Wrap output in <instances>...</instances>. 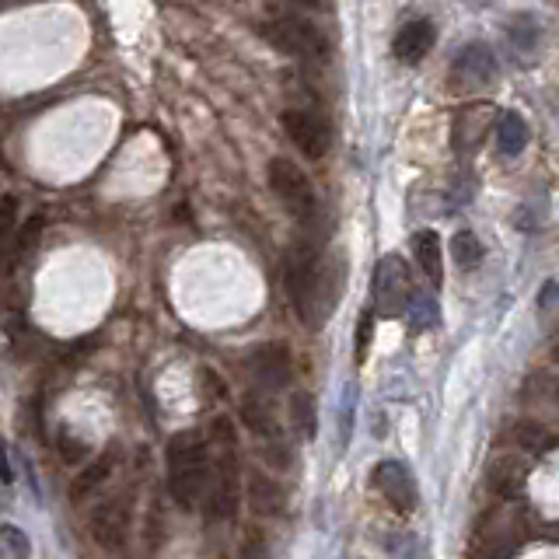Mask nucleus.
<instances>
[{"label": "nucleus", "mask_w": 559, "mask_h": 559, "mask_svg": "<svg viewBox=\"0 0 559 559\" xmlns=\"http://www.w3.org/2000/svg\"><path fill=\"white\" fill-rule=\"evenodd\" d=\"M126 535H130V511H126V504L112 500V504H102L91 511V539L102 549L119 553L126 546Z\"/></svg>", "instance_id": "9d476101"}, {"label": "nucleus", "mask_w": 559, "mask_h": 559, "mask_svg": "<svg viewBox=\"0 0 559 559\" xmlns=\"http://www.w3.org/2000/svg\"><path fill=\"white\" fill-rule=\"evenodd\" d=\"M553 360H556V364H559V346H556V350H553Z\"/></svg>", "instance_id": "2f4dec72"}, {"label": "nucleus", "mask_w": 559, "mask_h": 559, "mask_svg": "<svg viewBox=\"0 0 559 559\" xmlns=\"http://www.w3.org/2000/svg\"><path fill=\"white\" fill-rule=\"evenodd\" d=\"M490 123H493L490 105H472V109L458 112V119H455V147L458 151H476V147L483 144Z\"/></svg>", "instance_id": "4468645a"}, {"label": "nucleus", "mask_w": 559, "mask_h": 559, "mask_svg": "<svg viewBox=\"0 0 559 559\" xmlns=\"http://www.w3.org/2000/svg\"><path fill=\"white\" fill-rule=\"evenodd\" d=\"M283 283H287V297L301 315V322L315 325V329L329 318L332 304H339V294H343V273L336 277V266L318 263L315 245L308 242L294 245L287 252Z\"/></svg>", "instance_id": "f257e3e1"}, {"label": "nucleus", "mask_w": 559, "mask_h": 559, "mask_svg": "<svg viewBox=\"0 0 559 559\" xmlns=\"http://www.w3.org/2000/svg\"><path fill=\"white\" fill-rule=\"evenodd\" d=\"M14 235V196L4 200V238Z\"/></svg>", "instance_id": "c85d7f7f"}, {"label": "nucleus", "mask_w": 559, "mask_h": 559, "mask_svg": "<svg viewBox=\"0 0 559 559\" xmlns=\"http://www.w3.org/2000/svg\"><path fill=\"white\" fill-rule=\"evenodd\" d=\"M283 130H287L290 144L304 154V158L318 161L329 154L332 147V130L318 112L311 109H287L283 112Z\"/></svg>", "instance_id": "423d86ee"}, {"label": "nucleus", "mask_w": 559, "mask_h": 559, "mask_svg": "<svg viewBox=\"0 0 559 559\" xmlns=\"http://www.w3.org/2000/svg\"><path fill=\"white\" fill-rule=\"evenodd\" d=\"M493 77H497V56L486 42H469L451 60V88L455 91H479Z\"/></svg>", "instance_id": "0eeeda50"}, {"label": "nucleus", "mask_w": 559, "mask_h": 559, "mask_svg": "<svg viewBox=\"0 0 559 559\" xmlns=\"http://www.w3.org/2000/svg\"><path fill=\"white\" fill-rule=\"evenodd\" d=\"M514 441H518V448L525 451V455H546V451L556 444V437H553V430H549L546 423L521 420L518 427H514Z\"/></svg>", "instance_id": "6ab92c4d"}, {"label": "nucleus", "mask_w": 559, "mask_h": 559, "mask_svg": "<svg viewBox=\"0 0 559 559\" xmlns=\"http://www.w3.org/2000/svg\"><path fill=\"white\" fill-rule=\"evenodd\" d=\"M374 486H378V493L388 500V507H392L395 514H402V518L413 514L416 504H420L413 472L402 462H395V458H388V462H381L378 469H374Z\"/></svg>", "instance_id": "6e6552de"}, {"label": "nucleus", "mask_w": 559, "mask_h": 559, "mask_svg": "<svg viewBox=\"0 0 559 559\" xmlns=\"http://www.w3.org/2000/svg\"><path fill=\"white\" fill-rule=\"evenodd\" d=\"M112 469H116V451H105L102 458H95L91 465H84V472L74 479V486H70V500L81 504V500H88L91 493H98L105 486V479L112 476Z\"/></svg>", "instance_id": "f3484780"}, {"label": "nucleus", "mask_w": 559, "mask_h": 559, "mask_svg": "<svg viewBox=\"0 0 559 559\" xmlns=\"http://www.w3.org/2000/svg\"><path fill=\"white\" fill-rule=\"evenodd\" d=\"M374 311H360V322H357V364H364L367 350H371V339H374Z\"/></svg>", "instance_id": "393cba45"}, {"label": "nucleus", "mask_w": 559, "mask_h": 559, "mask_svg": "<svg viewBox=\"0 0 559 559\" xmlns=\"http://www.w3.org/2000/svg\"><path fill=\"white\" fill-rule=\"evenodd\" d=\"M497 147L500 154H521L528 147V123L521 112H504L497 119Z\"/></svg>", "instance_id": "a211bd4d"}, {"label": "nucleus", "mask_w": 559, "mask_h": 559, "mask_svg": "<svg viewBox=\"0 0 559 559\" xmlns=\"http://www.w3.org/2000/svg\"><path fill=\"white\" fill-rule=\"evenodd\" d=\"M0 535H4V549L11 553V559H28V556H32V542H28V535L21 532V528L4 525V528H0Z\"/></svg>", "instance_id": "b1692460"}, {"label": "nucleus", "mask_w": 559, "mask_h": 559, "mask_svg": "<svg viewBox=\"0 0 559 559\" xmlns=\"http://www.w3.org/2000/svg\"><path fill=\"white\" fill-rule=\"evenodd\" d=\"M242 420H245V427H252L259 437L277 434V420H273V409L263 395H252V392L245 395L242 399Z\"/></svg>", "instance_id": "aec40b11"}, {"label": "nucleus", "mask_w": 559, "mask_h": 559, "mask_svg": "<svg viewBox=\"0 0 559 559\" xmlns=\"http://www.w3.org/2000/svg\"><path fill=\"white\" fill-rule=\"evenodd\" d=\"M437 42V25L430 18H413L406 21V25L399 28V35H395L392 42V53L399 63H406V67H416V63H423L430 56V49H434Z\"/></svg>", "instance_id": "1a4fd4ad"}, {"label": "nucleus", "mask_w": 559, "mask_h": 559, "mask_svg": "<svg viewBox=\"0 0 559 559\" xmlns=\"http://www.w3.org/2000/svg\"><path fill=\"white\" fill-rule=\"evenodd\" d=\"M553 395H556V402H559V381H556V388H553Z\"/></svg>", "instance_id": "7c9ffc66"}, {"label": "nucleus", "mask_w": 559, "mask_h": 559, "mask_svg": "<svg viewBox=\"0 0 559 559\" xmlns=\"http://www.w3.org/2000/svg\"><path fill=\"white\" fill-rule=\"evenodd\" d=\"M290 4H297V7H322V0H290Z\"/></svg>", "instance_id": "c756f323"}, {"label": "nucleus", "mask_w": 559, "mask_h": 559, "mask_svg": "<svg viewBox=\"0 0 559 559\" xmlns=\"http://www.w3.org/2000/svg\"><path fill=\"white\" fill-rule=\"evenodd\" d=\"M451 259L458 263V270H472V266L483 263V242L472 231H458L451 238Z\"/></svg>", "instance_id": "4be33fe9"}, {"label": "nucleus", "mask_w": 559, "mask_h": 559, "mask_svg": "<svg viewBox=\"0 0 559 559\" xmlns=\"http://www.w3.org/2000/svg\"><path fill=\"white\" fill-rule=\"evenodd\" d=\"M263 39L270 42L273 49H280V53L297 56V60H325V56H329L325 35L318 32L311 21L294 18V14H280V18L266 21Z\"/></svg>", "instance_id": "7ed1b4c3"}, {"label": "nucleus", "mask_w": 559, "mask_h": 559, "mask_svg": "<svg viewBox=\"0 0 559 559\" xmlns=\"http://www.w3.org/2000/svg\"><path fill=\"white\" fill-rule=\"evenodd\" d=\"M266 179H270L273 196L290 210L294 217H311L315 210V189H311L308 175L294 165L290 158H273L266 168Z\"/></svg>", "instance_id": "39448f33"}, {"label": "nucleus", "mask_w": 559, "mask_h": 559, "mask_svg": "<svg viewBox=\"0 0 559 559\" xmlns=\"http://www.w3.org/2000/svg\"><path fill=\"white\" fill-rule=\"evenodd\" d=\"M56 448H60V455H63V462H81L84 455H88V444L84 441H74V437H67V434H60L56 437Z\"/></svg>", "instance_id": "bb28decb"}, {"label": "nucleus", "mask_w": 559, "mask_h": 559, "mask_svg": "<svg viewBox=\"0 0 559 559\" xmlns=\"http://www.w3.org/2000/svg\"><path fill=\"white\" fill-rule=\"evenodd\" d=\"M413 252H416V263H420V273L427 277L434 287H441L444 280V249H441V238L437 231H420L413 238Z\"/></svg>", "instance_id": "dca6fc26"}, {"label": "nucleus", "mask_w": 559, "mask_h": 559, "mask_svg": "<svg viewBox=\"0 0 559 559\" xmlns=\"http://www.w3.org/2000/svg\"><path fill=\"white\" fill-rule=\"evenodd\" d=\"M39 231H42V221L39 217H32V221L21 228V235H18V252H25V249H32L35 242H39Z\"/></svg>", "instance_id": "cd10ccee"}, {"label": "nucleus", "mask_w": 559, "mask_h": 559, "mask_svg": "<svg viewBox=\"0 0 559 559\" xmlns=\"http://www.w3.org/2000/svg\"><path fill=\"white\" fill-rule=\"evenodd\" d=\"M238 500H242L238 462H235V451H228V455L221 458V469H217V476H214V490H210V497H207L210 518H235Z\"/></svg>", "instance_id": "f8f14e48"}, {"label": "nucleus", "mask_w": 559, "mask_h": 559, "mask_svg": "<svg viewBox=\"0 0 559 559\" xmlns=\"http://www.w3.org/2000/svg\"><path fill=\"white\" fill-rule=\"evenodd\" d=\"M507 35H511V42L518 46V53H535V46H539V25H535V18H528V14H518V18L511 21V28H507Z\"/></svg>", "instance_id": "5701e85b"}, {"label": "nucleus", "mask_w": 559, "mask_h": 559, "mask_svg": "<svg viewBox=\"0 0 559 559\" xmlns=\"http://www.w3.org/2000/svg\"><path fill=\"white\" fill-rule=\"evenodd\" d=\"M168 490L172 500L186 511L196 504H207L210 490H214V469H210L207 437L186 430L168 441Z\"/></svg>", "instance_id": "f03ea898"}, {"label": "nucleus", "mask_w": 559, "mask_h": 559, "mask_svg": "<svg viewBox=\"0 0 559 559\" xmlns=\"http://www.w3.org/2000/svg\"><path fill=\"white\" fill-rule=\"evenodd\" d=\"M242 559H270V546H266L263 532H249L242 542Z\"/></svg>", "instance_id": "a878e982"}, {"label": "nucleus", "mask_w": 559, "mask_h": 559, "mask_svg": "<svg viewBox=\"0 0 559 559\" xmlns=\"http://www.w3.org/2000/svg\"><path fill=\"white\" fill-rule=\"evenodd\" d=\"M290 423H294L297 434L308 437V441L318 434V409L308 392H297L294 399H290Z\"/></svg>", "instance_id": "412c9836"}, {"label": "nucleus", "mask_w": 559, "mask_h": 559, "mask_svg": "<svg viewBox=\"0 0 559 559\" xmlns=\"http://www.w3.org/2000/svg\"><path fill=\"white\" fill-rule=\"evenodd\" d=\"M249 367L252 378L263 388H283L290 381V371H294V357L283 343H263L252 350Z\"/></svg>", "instance_id": "9b49d317"}, {"label": "nucleus", "mask_w": 559, "mask_h": 559, "mask_svg": "<svg viewBox=\"0 0 559 559\" xmlns=\"http://www.w3.org/2000/svg\"><path fill=\"white\" fill-rule=\"evenodd\" d=\"M245 497H249L252 511L263 514V518H270V514H280L283 511V490H280V483H273L266 472H252L249 483H245Z\"/></svg>", "instance_id": "2eb2a0df"}, {"label": "nucleus", "mask_w": 559, "mask_h": 559, "mask_svg": "<svg viewBox=\"0 0 559 559\" xmlns=\"http://www.w3.org/2000/svg\"><path fill=\"white\" fill-rule=\"evenodd\" d=\"M413 277L399 256H385L374 270V315L402 318L413 304Z\"/></svg>", "instance_id": "20e7f679"}, {"label": "nucleus", "mask_w": 559, "mask_h": 559, "mask_svg": "<svg viewBox=\"0 0 559 559\" xmlns=\"http://www.w3.org/2000/svg\"><path fill=\"white\" fill-rule=\"evenodd\" d=\"M528 458L521 455H497L490 465V472H486V483H490V493H497V497H518L521 490H525L528 483Z\"/></svg>", "instance_id": "ddd939ff"}]
</instances>
